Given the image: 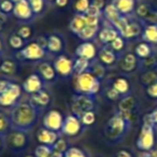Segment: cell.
I'll return each mask as SVG.
<instances>
[{"label":"cell","instance_id":"6da1fadb","mask_svg":"<svg viewBox=\"0 0 157 157\" xmlns=\"http://www.w3.org/2000/svg\"><path fill=\"white\" fill-rule=\"evenodd\" d=\"M41 115L42 112L29 100H22L9 112L12 129L28 133L37 126Z\"/></svg>","mask_w":157,"mask_h":157},{"label":"cell","instance_id":"7a4b0ae2","mask_svg":"<svg viewBox=\"0 0 157 157\" xmlns=\"http://www.w3.org/2000/svg\"><path fill=\"white\" fill-rule=\"evenodd\" d=\"M132 122L126 118L122 113L116 111L105 123L103 132L105 138L110 143L117 144L122 142L130 131Z\"/></svg>","mask_w":157,"mask_h":157},{"label":"cell","instance_id":"3957f363","mask_svg":"<svg viewBox=\"0 0 157 157\" xmlns=\"http://www.w3.org/2000/svg\"><path fill=\"white\" fill-rule=\"evenodd\" d=\"M157 126L154 124L150 113L142 117L140 133L136 141V146L140 152H150L154 150L157 143Z\"/></svg>","mask_w":157,"mask_h":157},{"label":"cell","instance_id":"277c9868","mask_svg":"<svg viewBox=\"0 0 157 157\" xmlns=\"http://www.w3.org/2000/svg\"><path fill=\"white\" fill-rule=\"evenodd\" d=\"M113 26L118 30L120 35L126 40H135L141 38L142 31L144 29L143 23L138 17L132 16H121L113 24Z\"/></svg>","mask_w":157,"mask_h":157},{"label":"cell","instance_id":"5b68a950","mask_svg":"<svg viewBox=\"0 0 157 157\" xmlns=\"http://www.w3.org/2000/svg\"><path fill=\"white\" fill-rule=\"evenodd\" d=\"M48 53V50L44 48L39 42L30 41L18 52L14 53V56L21 61V63H40L46 60Z\"/></svg>","mask_w":157,"mask_h":157},{"label":"cell","instance_id":"8992f818","mask_svg":"<svg viewBox=\"0 0 157 157\" xmlns=\"http://www.w3.org/2000/svg\"><path fill=\"white\" fill-rule=\"evenodd\" d=\"M101 90V81L90 71L74 75V90L76 94L96 96Z\"/></svg>","mask_w":157,"mask_h":157},{"label":"cell","instance_id":"52a82bcc","mask_svg":"<svg viewBox=\"0 0 157 157\" xmlns=\"http://www.w3.org/2000/svg\"><path fill=\"white\" fill-rule=\"evenodd\" d=\"M5 142L6 148L9 152H11L12 154L20 155L28 148L29 143H30V138H29L28 132L12 129L9 135L6 137Z\"/></svg>","mask_w":157,"mask_h":157},{"label":"cell","instance_id":"ba28073f","mask_svg":"<svg viewBox=\"0 0 157 157\" xmlns=\"http://www.w3.org/2000/svg\"><path fill=\"white\" fill-rule=\"evenodd\" d=\"M95 107H96V96L75 93L71 97V102H70L71 114H74L78 117H81L87 111H95Z\"/></svg>","mask_w":157,"mask_h":157},{"label":"cell","instance_id":"9c48e42d","mask_svg":"<svg viewBox=\"0 0 157 157\" xmlns=\"http://www.w3.org/2000/svg\"><path fill=\"white\" fill-rule=\"evenodd\" d=\"M23 94H24V90L22 85L13 82L5 93L0 95V108L11 110L22 101Z\"/></svg>","mask_w":157,"mask_h":157},{"label":"cell","instance_id":"30bf717a","mask_svg":"<svg viewBox=\"0 0 157 157\" xmlns=\"http://www.w3.org/2000/svg\"><path fill=\"white\" fill-rule=\"evenodd\" d=\"M53 65L56 70L58 78L63 80H69L74 76V58L66 54L58 55L53 60Z\"/></svg>","mask_w":157,"mask_h":157},{"label":"cell","instance_id":"8fae6325","mask_svg":"<svg viewBox=\"0 0 157 157\" xmlns=\"http://www.w3.org/2000/svg\"><path fill=\"white\" fill-rule=\"evenodd\" d=\"M139 109V101H138V99L132 94L122 97L121 100L117 102V112L122 113L130 122H133L136 120Z\"/></svg>","mask_w":157,"mask_h":157},{"label":"cell","instance_id":"7c38bea8","mask_svg":"<svg viewBox=\"0 0 157 157\" xmlns=\"http://www.w3.org/2000/svg\"><path fill=\"white\" fill-rule=\"evenodd\" d=\"M12 16L20 24H33L37 16L33 13L28 0H22L14 5V10Z\"/></svg>","mask_w":157,"mask_h":157},{"label":"cell","instance_id":"4fadbf2b","mask_svg":"<svg viewBox=\"0 0 157 157\" xmlns=\"http://www.w3.org/2000/svg\"><path fill=\"white\" fill-rule=\"evenodd\" d=\"M85 127L83 126L80 117L75 116L74 114H69L65 117L63 127H61L60 133L65 137L74 138L81 135Z\"/></svg>","mask_w":157,"mask_h":157},{"label":"cell","instance_id":"5bb4252c","mask_svg":"<svg viewBox=\"0 0 157 157\" xmlns=\"http://www.w3.org/2000/svg\"><path fill=\"white\" fill-rule=\"evenodd\" d=\"M136 15L142 23L148 24H157V7L151 2H140L136 8Z\"/></svg>","mask_w":157,"mask_h":157},{"label":"cell","instance_id":"9a60e30c","mask_svg":"<svg viewBox=\"0 0 157 157\" xmlns=\"http://www.w3.org/2000/svg\"><path fill=\"white\" fill-rule=\"evenodd\" d=\"M63 121H65V116L60 111L54 109L48 110L42 117V127L60 133Z\"/></svg>","mask_w":157,"mask_h":157},{"label":"cell","instance_id":"2e32d148","mask_svg":"<svg viewBox=\"0 0 157 157\" xmlns=\"http://www.w3.org/2000/svg\"><path fill=\"white\" fill-rule=\"evenodd\" d=\"M23 90L25 94L31 96L33 94L41 92L42 90L46 88V83L41 78V76L38 73H31L24 80L22 84Z\"/></svg>","mask_w":157,"mask_h":157},{"label":"cell","instance_id":"e0dca14e","mask_svg":"<svg viewBox=\"0 0 157 157\" xmlns=\"http://www.w3.org/2000/svg\"><path fill=\"white\" fill-rule=\"evenodd\" d=\"M140 61L133 52H125L121 56L117 66L123 73H133L140 68Z\"/></svg>","mask_w":157,"mask_h":157},{"label":"cell","instance_id":"ac0fdd59","mask_svg":"<svg viewBox=\"0 0 157 157\" xmlns=\"http://www.w3.org/2000/svg\"><path fill=\"white\" fill-rule=\"evenodd\" d=\"M48 53L54 55L55 57L58 55L65 54L66 50V41L63 35L59 33H52L48 35V45H46Z\"/></svg>","mask_w":157,"mask_h":157},{"label":"cell","instance_id":"d6986e66","mask_svg":"<svg viewBox=\"0 0 157 157\" xmlns=\"http://www.w3.org/2000/svg\"><path fill=\"white\" fill-rule=\"evenodd\" d=\"M97 60L100 63H102L105 68H112L118 63L121 59V55L113 51L110 45L101 46V48L98 51L97 55Z\"/></svg>","mask_w":157,"mask_h":157},{"label":"cell","instance_id":"ffe728a7","mask_svg":"<svg viewBox=\"0 0 157 157\" xmlns=\"http://www.w3.org/2000/svg\"><path fill=\"white\" fill-rule=\"evenodd\" d=\"M36 73H38L44 82L48 84H54L55 82L58 80V74H57L56 70L54 68L52 61L50 60H44L42 63H38Z\"/></svg>","mask_w":157,"mask_h":157},{"label":"cell","instance_id":"44dd1931","mask_svg":"<svg viewBox=\"0 0 157 157\" xmlns=\"http://www.w3.org/2000/svg\"><path fill=\"white\" fill-rule=\"evenodd\" d=\"M21 63H22L14 55L5 57L0 66V73L6 78H13L14 76H17L21 72Z\"/></svg>","mask_w":157,"mask_h":157},{"label":"cell","instance_id":"7402d4cb","mask_svg":"<svg viewBox=\"0 0 157 157\" xmlns=\"http://www.w3.org/2000/svg\"><path fill=\"white\" fill-rule=\"evenodd\" d=\"M28 100L30 101L37 109H39L40 111L43 113V112L52 105L53 96H52V93H51L48 88H44L41 92L29 96Z\"/></svg>","mask_w":157,"mask_h":157},{"label":"cell","instance_id":"603a6c76","mask_svg":"<svg viewBox=\"0 0 157 157\" xmlns=\"http://www.w3.org/2000/svg\"><path fill=\"white\" fill-rule=\"evenodd\" d=\"M98 55V50H97L96 44L93 41H86L80 43L75 48L74 56L81 57V58L87 59L90 61H93L97 58Z\"/></svg>","mask_w":157,"mask_h":157},{"label":"cell","instance_id":"cb8c5ba5","mask_svg":"<svg viewBox=\"0 0 157 157\" xmlns=\"http://www.w3.org/2000/svg\"><path fill=\"white\" fill-rule=\"evenodd\" d=\"M118 36H120V33L117 29L113 25L105 21V25L101 26L98 36H97V40L102 44V46L110 45Z\"/></svg>","mask_w":157,"mask_h":157},{"label":"cell","instance_id":"d4e9b609","mask_svg":"<svg viewBox=\"0 0 157 157\" xmlns=\"http://www.w3.org/2000/svg\"><path fill=\"white\" fill-rule=\"evenodd\" d=\"M61 136V133L55 132L50 129H46L44 127L38 129L37 133H36V138H37V141L40 144H43V145H48L52 146L56 143V141L59 139V137Z\"/></svg>","mask_w":157,"mask_h":157},{"label":"cell","instance_id":"484cf974","mask_svg":"<svg viewBox=\"0 0 157 157\" xmlns=\"http://www.w3.org/2000/svg\"><path fill=\"white\" fill-rule=\"evenodd\" d=\"M110 85L122 97L131 94V82L125 75H117L111 80Z\"/></svg>","mask_w":157,"mask_h":157},{"label":"cell","instance_id":"4316f807","mask_svg":"<svg viewBox=\"0 0 157 157\" xmlns=\"http://www.w3.org/2000/svg\"><path fill=\"white\" fill-rule=\"evenodd\" d=\"M111 2L123 16L132 15L136 12V8L138 5L136 0H112Z\"/></svg>","mask_w":157,"mask_h":157},{"label":"cell","instance_id":"83f0119b","mask_svg":"<svg viewBox=\"0 0 157 157\" xmlns=\"http://www.w3.org/2000/svg\"><path fill=\"white\" fill-rule=\"evenodd\" d=\"M86 26H87V25H86L85 14H74L73 17L70 20L69 30L71 31L73 35L78 36Z\"/></svg>","mask_w":157,"mask_h":157},{"label":"cell","instance_id":"f1b7e54d","mask_svg":"<svg viewBox=\"0 0 157 157\" xmlns=\"http://www.w3.org/2000/svg\"><path fill=\"white\" fill-rule=\"evenodd\" d=\"M142 41L155 45L157 44V24H148L144 26V29L141 35Z\"/></svg>","mask_w":157,"mask_h":157},{"label":"cell","instance_id":"f546056e","mask_svg":"<svg viewBox=\"0 0 157 157\" xmlns=\"http://www.w3.org/2000/svg\"><path fill=\"white\" fill-rule=\"evenodd\" d=\"M7 43H8V45L10 46V48L15 53V52H18V51L22 50V48L27 44V42L25 41L21 36H18L17 33H16V31L14 30L8 36Z\"/></svg>","mask_w":157,"mask_h":157},{"label":"cell","instance_id":"4dcf8cb0","mask_svg":"<svg viewBox=\"0 0 157 157\" xmlns=\"http://www.w3.org/2000/svg\"><path fill=\"white\" fill-rule=\"evenodd\" d=\"M133 53L137 55V57L140 60H142V59H145L147 57L152 56L154 54V51H153V46L151 44L142 41L136 44L135 48H133Z\"/></svg>","mask_w":157,"mask_h":157},{"label":"cell","instance_id":"1f68e13d","mask_svg":"<svg viewBox=\"0 0 157 157\" xmlns=\"http://www.w3.org/2000/svg\"><path fill=\"white\" fill-rule=\"evenodd\" d=\"M100 28L101 27L86 26L76 37L80 40H82L83 42H86V41L94 42V40L97 39V36H98V33H99V30H100Z\"/></svg>","mask_w":157,"mask_h":157},{"label":"cell","instance_id":"d6a6232c","mask_svg":"<svg viewBox=\"0 0 157 157\" xmlns=\"http://www.w3.org/2000/svg\"><path fill=\"white\" fill-rule=\"evenodd\" d=\"M121 16H123V15H121V13L117 11V9L112 5V2L108 3L105 9L103 10V18H105V22L110 23L111 25H113Z\"/></svg>","mask_w":157,"mask_h":157},{"label":"cell","instance_id":"836d02e7","mask_svg":"<svg viewBox=\"0 0 157 157\" xmlns=\"http://www.w3.org/2000/svg\"><path fill=\"white\" fill-rule=\"evenodd\" d=\"M139 81L144 87H147V86L156 83L157 82V69L144 70V71L140 74Z\"/></svg>","mask_w":157,"mask_h":157},{"label":"cell","instance_id":"e575fe53","mask_svg":"<svg viewBox=\"0 0 157 157\" xmlns=\"http://www.w3.org/2000/svg\"><path fill=\"white\" fill-rule=\"evenodd\" d=\"M12 130L11 122L9 114H6L3 111H0V137L6 139L9 132Z\"/></svg>","mask_w":157,"mask_h":157},{"label":"cell","instance_id":"d590c367","mask_svg":"<svg viewBox=\"0 0 157 157\" xmlns=\"http://www.w3.org/2000/svg\"><path fill=\"white\" fill-rule=\"evenodd\" d=\"M88 71H90V73L93 74V75L96 76L98 80L102 81L103 78L105 76L107 68H105V66L102 65V63H99L97 59H95V60H93L92 63H90V70H88Z\"/></svg>","mask_w":157,"mask_h":157},{"label":"cell","instance_id":"8d00e7d4","mask_svg":"<svg viewBox=\"0 0 157 157\" xmlns=\"http://www.w3.org/2000/svg\"><path fill=\"white\" fill-rule=\"evenodd\" d=\"M92 61L87 59L81 58V57H74V75L82 74L90 70Z\"/></svg>","mask_w":157,"mask_h":157},{"label":"cell","instance_id":"74e56055","mask_svg":"<svg viewBox=\"0 0 157 157\" xmlns=\"http://www.w3.org/2000/svg\"><path fill=\"white\" fill-rule=\"evenodd\" d=\"M28 2L37 17L45 13L46 8H48V1L46 0H28Z\"/></svg>","mask_w":157,"mask_h":157},{"label":"cell","instance_id":"f35d334b","mask_svg":"<svg viewBox=\"0 0 157 157\" xmlns=\"http://www.w3.org/2000/svg\"><path fill=\"white\" fill-rule=\"evenodd\" d=\"M15 31L26 42H30L33 36V28L31 27V24H20L16 27Z\"/></svg>","mask_w":157,"mask_h":157},{"label":"cell","instance_id":"ab89813d","mask_svg":"<svg viewBox=\"0 0 157 157\" xmlns=\"http://www.w3.org/2000/svg\"><path fill=\"white\" fill-rule=\"evenodd\" d=\"M92 6L90 0H75L73 3L74 14H86Z\"/></svg>","mask_w":157,"mask_h":157},{"label":"cell","instance_id":"60d3db41","mask_svg":"<svg viewBox=\"0 0 157 157\" xmlns=\"http://www.w3.org/2000/svg\"><path fill=\"white\" fill-rule=\"evenodd\" d=\"M127 46V40L125 39L124 37H122V36H118L117 38H116L115 40H114L113 42H112L111 44H110V48H112L113 51H115L116 53H122L124 52V50L126 48Z\"/></svg>","mask_w":157,"mask_h":157},{"label":"cell","instance_id":"b9f144b4","mask_svg":"<svg viewBox=\"0 0 157 157\" xmlns=\"http://www.w3.org/2000/svg\"><path fill=\"white\" fill-rule=\"evenodd\" d=\"M52 154H53L52 146L43 145V144H39L35 148V152H33V156L35 157H51Z\"/></svg>","mask_w":157,"mask_h":157},{"label":"cell","instance_id":"7bdbcfd3","mask_svg":"<svg viewBox=\"0 0 157 157\" xmlns=\"http://www.w3.org/2000/svg\"><path fill=\"white\" fill-rule=\"evenodd\" d=\"M82 124H83L84 127H90L96 123L97 120V115L95 111H87L83 114V115L80 117Z\"/></svg>","mask_w":157,"mask_h":157},{"label":"cell","instance_id":"ee69618b","mask_svg":"<svg viewBox=\"0 0 157 157\" xmlns=\"http://www.w3.org/2000/svg\"><path fill=\"white\" fill-rule=\"evenodd\" d=\"M63 157H88L87 153L81 147L78 146H70L66 153H63Z\"/></svg>","mask_w":157,"mask_h":157},{"label":"cell","instance_id":"f6af8a7d","mask_svg":"<svg viewBox=\"0 0 157 157\" xmlns=\"http://www.w3.org/2000/svg\"><path fill=\"white\" fill-rule=\"evenodd\" d=\"M140 68H143L144 70L157 69V57L153 54L152 56L147 57V58L142 59L140 61Z\"/></svg>","mask_w":157,"mask_h":157},{"label":"cell","instance_id":"bcb514c9","mask_svg":"<svg viewBox=\"0 0 157 157\" xmlns=\"http://www.w3.org/2000/svg\"><path fill=\"white\" fill-rule=\"evenodd\" d=\"M103 95H105V98H107L108 100H110V101H117V102H118V101L121 100V98H122V96H121V95L118 94V93L116 92V90H114V88L112 87L110 84L105 88Z\"/></svg>","mask_w":157,"mask_h":157},{"label":"cell","instance_id":"7dc6e473","mask_svg":"<svg viewBox=\"0 0 157 157\" xmlns=\"http://www.w3.org/2000/svg\"><path fill=\"white\" fill-rule=\"evenodd\" d=\"M14 5L15 3L12 2L11 0H0V11L3 12L8 16L12 15L14 10Z\"/></svg>","mask_w":157,"mask_h":157},{"label":"cell","instance_id":"c3c4849f","mask_svg":"<svg viewBox=\"0 0 157 157\" xmlns=\"http://www.w3.org/2000/svg\"><path fill=\"white\" fill-rule=\"evenodd\" d=\"M70 146L68 145V142H67V140L65 139V138H63L60 136L59 137V139L56 141V143L53 145V150L54 151H56V152H59V153H66V151L69 148Z\"/></svg>","mask_w":157,"mask_h":157},{"label":"cell","instance_id":"681fc988","mask_svg":"<svg viewBox=\"0 0 157 157\" xmlns=\"http://www.w3.org/2000/svg\"><path fill=\"white\" fill-rule=\"evenodd\" d=\"M13 82H15L13 78H6V76H2V78H0V95L5 93L8 88L10 87Z\"/></svg>","mask_w":157,"mask_h":157},{"label":"cell","instance_id":"f907efd6","mask_svg":"<svg viewBox=\"0 0 157 157\" xmlns=\"http://www.w3.org/2000/svg\"><path fill=\"white\" fill-rule=\"evenodd\" d=\"M145 93H146V96L150 97L151 99L157 100V82L152 84V85L147 86V87H145Z\"/></svg>","mask_w":157,"mask_h":157},{"label":"cell","instance_id":"816d5d0a","mask_svg":"<svg viewBox=\"0 0 157 157\" xmlns=\"http://www.w3.org/2000/svg\"><path fill=\"white\" fill-rule=\"evenodd\" d=\"M92 1V6L95 8H97V9H99L100 11L103 12V10L105 9V7H107L108 2L107 0H90Z\"/></svg>","mask_w":157,"mask_h":157},{"label":"cell","instance_id":"f5cc1de1","mask_svg":"<svg viewBox=\"0 0 157 157\" xmlns=\"http://www.w3.org/2000/svg\"><path fill=\"white\" fill-rule=\"evenodd\" d=\"M8 18H9V16L6 15L3 12L0 11V33H2L3 30L6 29V26H7V23H8Z\"/></svg>","mask_w":157,"mask_h":157},{"label":"cell","instance_id":"db71d44e","mask_svg":"<svg viewBox=\"0 0 157 157\" xmlns=\"http://www.w3.org/2000/svg\"><path fill=\"white\" fill-rule=\"evenodd\" d=\"M115 157H135L132 155V153L130 152V151L126 150V148H124V150H121L118 151L117 153H116Z\"/></svg>","mask_w":157,"mask_h":157},{"label":"cell","instance_id":"11a10c76","mask_svg":"<svg viewBox=\"0 0 157 157\" xmlns=\"http://www.w3.org/2000/svg\"><path fill=\"white\" fill-rule=\"evenodd\" d=\"M139 157H157V147L150 152H140Z\"/></svg>","mask_w":157,"mask_h":157},{"label":"cell","instance_id":"9f6ffc18","mask_svg":"<svg viewBox=\"0 0 157 157\" xmlns=\"http://www.w3.org/2000/svg\"><path fill=\"white\" fill-rule=\"evenodd\" d=\"M70 0H55V6L58 8H60V9H63V8L68 7V5H69Z\"/></svg>","mask_w":157,"mask_h":157},{"label":"cell","instance_id":"6f0895ef","mask_svg":"<svg viewBox=\"0 0 157 157\" xmlns=\"http://www.w3.org/2000/svg\"><path fill=\"white\" fill-rule=\"evenodd\" d=\"M5 48H6L5 40H3L2 35L0 33V53H1V54H5Z\"/></svg>","mask_w":157,"mask_h":157},{"label":"cell","instance_id":"680465c9","mask_svg":"<svg viewBox=\"0 0 157 157\" xmlns=\"http://www.w3.org/2000/svg\"><path fill=\"white\" fill-rule=\"evenodd\" d=\"M150 114H151V116H152V120H153V122H154V124L157 126V107L155 108Z\"/></svg>","mask_w":157,"mask_h":157},{"label":"cell","instance_id":"91938a15","mask_svg":"<svg viewBox=\"0 0 157 157\" xmlns=\"http://www.w3.org/2000/svg\"><path fill=\"white\" fill-rule=\"evenodd\" d=\"M3 150H6V142H5V139L0 137V154L3 152Z\"/></svg>","mask_w":157,"mask_h":157},{"label":"cell","instance_id":"94428289","mask_svg":"<svg viewBox=\"0 0 157 157\" xmlns=\"http://www.w3.org/2000/svg\"><path fill=\"white\" fill-rule=\"evenodd\" d=\"M51 157H63V153H59V152H56V151L53 150V154Z\"/></svg>","mask_w":157,"mask_h":157},{"label":"cell","instance_id":"6125c7cd","mask_svg":"<svg viewBox=\"0 0 157 157\" xmlns=\"http://www.w3.org/2000/svg\"><path fill=\"white\" fill-rule=\"evenodd\" d=\"M3 58H5V54H1V53H0V66H1V63H2Z\"/></svg>","mask_w":157,"mask_h":157},{"label":"cell","instance_id":"be15d7a7","mask_svg":"<svg viewBox=\"0 0 157 157\" xmlns=\"http://www.w3.org/2000/svg\"><path fill=\"white\" fill-rule=\"evenodd\" d=\"M12 2H14V3H16V2H20V1H22V0H11Z\"/></svg>","mask_w":157,"mask_h":157},{"label":"cell","instance_id":"e7e4bbea","mask_svg":"<svg viewBox=\"0 0 157 157\" xmlns=\"http://www.w3.org/2000/svg\"><path fill=\"white\" fill-rule=\"evenodd\" d=\"M48 3H52V2H55V0H46Z\"/></svg>","mask_w":157,"mask_h":157},{"label":"cell","instance_id":"03108f58","mask_svg":"<svg viewBox=\"0 0 157 157\" xmlns=\"http://www.w3.org/2000/svg\"><path fill=\"white\" fill-rule=\"evenodd\" d=\"M25 157H35V156H33V155H27V156H25Z\"/></svg>","mask_w":157,"mask_h":157}]
</instances>
